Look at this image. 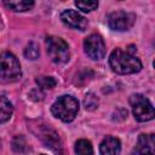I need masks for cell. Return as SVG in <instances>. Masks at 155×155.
I'll list each match as a JSON object with an SVG mask.
<instances>
[{"instance_id":"6da1fadb","label":"cell","mask_w":155,"mask_h":155,"mask_svg":"<svg viewBox=\"0 0 155 155\" xmlns=\"http://www.w3.org/2000/svg\"><path fill=\"white\" fill-rule=\"evenodd\" d=\"M109 65L111 70L116 74H134L142 69L140 61L128 51L116 48L111 52L109 57Z\"/></svg>"},{"instance_id":"7a4b0ae2","label":"cell","mask_w":155,"mask_h":155,"mask_svg":"<svg viewBox=\"0 0 155 155\" xmlns=\"http://www.w3.org/2000/svg\"><path fill=\"white\" fill-rule=\"evenodd\" d=\"M51 111L57 119L64 122H70L75 119L79 111V102L73 96H61L52 104Z\"/></svg>"},{"instance_id":"3957f363","label":"cell","mask_w":155,"mask_h":155,"mask_svg":"<svg viewBox=\"0 0 155 155\" xmlns=\"http://www.w3.org/2000/svg\"><path fill=\"white\" fill-rule=\"evenodd\" d=\"M133 116L139 122H145L155 117V108L143 94H132L130 98Z\"/></svg>"},{"instance_id":"277c9868","label":"cell","mask_w":155,"mask_h":155,"mask_svg":"<svg viewBox=\"0 0 155 155\" xmlns=\"http://www.w3.org/2000/svg\"><path fill=\"white\" fill-rule=\"evenodd\" d=\"M46 48L52 62L57 64H64L69 61V57H70L69 47L63 39L58 36H47Z\"/></svg>"},{"instance_id":"5b68a950","label":"cell","mask_w":155,"mask_h":155,"mask_svg":"<svg viewBox=\"0 0 155 155\" xmlns=\"http://www.w3.org/2000/svg\"><path fill=\"white\" fill-rule=\"evenodd\" d=\"M22 71L18 59L10 52L1 54V81L5 84L15 82L21 79Z\"/></svg>"},{"instance_id":"8992f818","label":"cell","mask_w":155,"mask_h":155,"mask_svg":"<svg viewBox=\"0 0 155 155\" xmlns=\"http://www.w3.org/2000/svg\"><path fill=\"white\" fill-rule=\"evenodd\" d=\"M107 22L110 29L117 30V31H125V30H128L134 24L136 16L126 11H115L108 15Z\"/></svg>"},{"instance_id":"52a82bcc","label":"cell","mask_w":155,"mask_h":155,"mask_svg":"<svg viewBox=\"0 0 155 155\" xmlns=\"http://www.w3.org/2000/svg\"><path fill=\"white\" fill-rule=\"evenodd\" d=\"M84 50L85 53L92 59H101L105 54V44L101 35L91 34L84 41Z\"/></svg>"},{"instance_id":"ba28073f","label":"cell","mask_w":155,"mask_h":155,"mask_svg":"<svg viewBox=\"0 0 155 155\" xmlns=\"http://www.w3.org/2000/svg\"><path fill=\"white\" fill-rule=\"evenodd\" d=\"M61 19L64 24L74 28V29H79V30H85L87 27V19L81 16L78 11L75 10H65L61 13Z\"/></svg>"},{"instance_id":"9c48e42d","label":"cell","mask_w":155,"mask_h":155,"mask_svg":"<svg viewBox=\"0 0 155 155\" xmlns=\"http://www.w3.org/2000/svg\"><path fill=\"white\" fill-rule=\"evenodd\" d=\"M136 151L139 155H155V134H140L137 139Z\"/></svg>"},{"instance_id":"30bf717a","label":"cell","mask_w":155,"mask_h":155,"mask_svg":"<svg viewBox=\"0 0 155 155\" xmlns=\"http://www.w3.org/2000/svg\"><path fill=\"white\" fill-rule=\"evenodd\" d=\"M121 151V143L115 137H107L99 145L101 155H119Z\"/></svg>"},{"instance_id":"8fae6325","label":"cell","mask_w":155,"mask_h":155,"mask_svg":"<svg viewBox=\"0 0 155 155\" xmlns=\"http://www.w3.org/2000/svg\"><path fill=\"white\" fill-rule=\"evenodd\" d=\"M4 5L6 7H8L10 10H12V11L22 12V11L30 10L34 6V1H25V0H22V1H5Z\"/></svg>"},{"instance_id":"7c38bea8","label":"cell","mask_w":155,"mask_h":155,"mask_svg":"<svg viewBox=\"0 0 155 155\" xmlns=\"http://www.w3.org/2000/svg\"><path fill=\"white\" fill-rule=\"evenodd\" d=\"M75 154L76 155H93V148L90 140L79 139L75 143Z\"/></svg>"},{"instance_id":"4fadbf2b","label":"cell","mask_w":155,"mask_h":155,"mask_svg":"<svg viewBox=\"0 0 155 155\" xmlns=\"http://www.w3.org/2000/svg\"><path fill=\"white\" fill-rule=\"evenodd\" d=\"M0 108H1V119L0 120L4 124L5 121H7L11 117V115L13 113V107L5 96H1V107Z\"/></svg>"},{"instance_id":"5bb4252c","label":"cell","mask_w":155,"mask_h":155,"mask_svg":"<svg viewBox=\"0 0 155 155\" xmlns=\"http://www.w3.org/2000/svg\"><path fill=\"white\" fill-rule=\"evenodd\" d=\"M36 84L39 85L40 88H53L56 85H57V81L54 80V78L52 76H40V78H36Z\"/></svg>"},{"instance_id":"9a60e30c","label":"cell","mask_w":155,"mask_h":155,"mask_svg":"<svg viewBox=\"0 0 155 155\" xmlns=\"http://www.w3.org/2000/svg\"><path fill=\"white\" fill-rule=\"evenodd\" d=\"M40 54V51H39V46L35 44V42H29L28 46L25 47L24 50V56L28 58V59H36Z\"/></svg>"},{"instance_id":"2e32d148","label":"cell","mask_w":155,"mask_h":155,"mask_svg":"<svg viewBox=\"0 0 155 155\" xmlns=\"http://www.w3.org/2000/svg\"><path fill=\"white\" fill-rule=\"evenodd\" d=\"M84 105L86 110H94L98 107V98L93 93H87L84 99Z\"/></svg>"},{"instance_id":"e0dca14e","label":"cell","mask_w":155,"mask_h":155,"mask_svg":"<svg viewBox=\"0 0 155 155\" xmlns=\"http://www.w3.org/2000/svg\"><path fill=\"white\" fill-rule=\"evenodd\" d=\"M75 6L84 12H90L98 7V2L97 1H75Z\"/></svg>"},{"instance_id":"ac0fdd59","label":"cell","mask_w":155,"mask_h":155,"mask_svg":"<svg viewBox=\"0 0 155 155\" xmlns=\"http://www.w3.org/2000/svg\"><path fill=\"white\" fill-rule=\"evenodd\" d=\"M25 148H27V143L22 136H16L12 139V149L16 153H23L25 150Z\"/></svg>"},{"instance_id":"d6986e66","label":"cell","mask_w":155,"mask_h":155,"mask_svg":"<svg viewBox=\"0 0 155 155\" xmlns=\"http://www.w3.org/2000/svg\"><path fill=\"white\" fill-rule=\"evenodd\" d=\"M154 67H155V59H154Z\"/></svg>"},{"instance_id":"ffe728a7","label":"cell","mask_w":155,"mask_h":155,"mask_svg":"<svg viewBox=\"0 0 155 155\" xmlns=\"http://www.w3.org/2000/svg\"><path fill=\"white\" fill-rule=\"evenodd\" d=\"M41 155H45V154H41Z\"/></svg>"}]
</instances>
